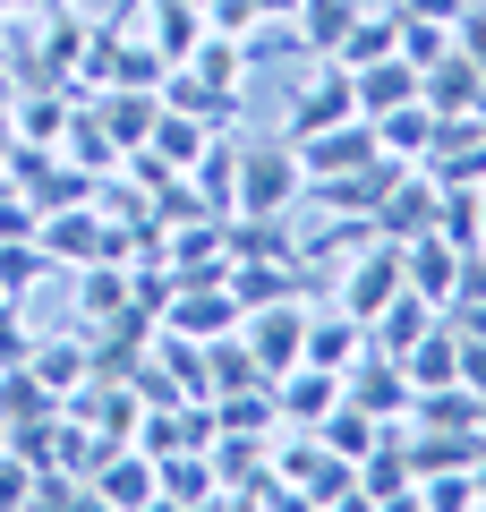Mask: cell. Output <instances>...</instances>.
Listing matches in <instances>:
<instances>
[{
    "label": "cell",
    "instance_id": "obj_1",
    "mask_svg": "<svg viewBox=\"0 0 486 512\" xmlns=\"http://www.w3.org/2000/svg\"><path fill=\"white\" fill-rule=\"evenodd\" d=\"M307 197V163L290 137L273 146H239V188H231V214H290Z\"/></svg>",
    "mask_w": 486,
    "mask_h": 512
},
{
    "label": "cell",
    "instance_id": "obj_2",
    "mask_svg": "<svg viewBox=\"0 0 486 512\" xmlns=\"http://www.w3.org/2000/svg\"><path fill=\"white\" fill-rule=\"evenodd\" d=\"M393 291H401V239H384V231L359 239V248L333 265V308H350L359 325H367V316H376Z\"/></svg>",
    "mask_w": 486,
    "mask_h": 512
},
{
    "label": "cell",
    "instance_id": "obj_3",
    "mask_svg": "<svg viewBox=\"0 0 486 512\" xmlns=\"http://www.w3.org/2000/svg\"><path fill=\"white\" fill-rule=\"evenodd\" d=\"M43 256H52V274H77V265H94V256H111V214L103 205H52V214L35 222Z\"/></svg>",
    "mask_w": 486,
    "mask_h": 512
},
{
    "label": "cell",
    "instance_id": "obj_4",
    "mask_svg": "<svg viewBox=\"0 0 486 512\" xmlns=\"http://www.w3.org/2000/svg\"><path fill=\"white\" fill-rule=\"evenodd\" d=\"M239 342L256 350L265 384L282 376V367H299V350H307V308H299V291H290V299H265V308H248V316H239Z\"/></svg>",
    "mask_w": 486,
    "mask_h": 512
},
{
    "label": "cell",
    "instance_id": "obj_5",
    "mask_svg": "<svg viewBox=\"0 0 486 512\" xmlns=\"http://www.w3.org/2000/svg\"><path fill=\"white\" fill-rule=\"evenodd\" d=\"M333 120H359V94H350V69H342V60H316V77L290 94L282 137L299 146V137H316V128H333Z\"/></svg>",
    "mask_w": 486,
    "mask_h": 512
},
{
    "label": "cell",
    "instance_id": "obj_6",
    "mask_svg": "<svg viewBox=\"0 0 486 512\" xmlns=\"http://www.w3.org/2000/svg\"><path fill=\"white\" fill-rule=\"evenodd\" d=\"M342 393H350V402H359V410H376L384 427H401V419H410V367H401L393 350H376V342H367L359 359H350Z\"/></svg>",
    "mask_w": 486,
    "mask_h": 512
},
{
    "label": "cell",
    "instance_id": "obj_7",
    "mask_svg": "<svg viewBox=\"0 0 486 512\" xmlns=\"http://www.w3.org/2000/svg\"><path fill=\"white\" fill-rule=\"evenodd\" d=\"M162 274H171V282H231V248H222V222H214V214L171 222V239H162Z\"/></svg>",
    "mask_w": 486,
    "mask_h": 512
},
{
    "label": "cell",
    "instance_id": "obj_8",
    "mask_svg": "<svg viewBox=\"0 0 486 512\" xmlns=\"http://www.w3.org/2000/svg\"><path fill=\"white\" fill-rule=\"evenodd\" d=\"M239 299H231V282H180L171 291V308H162V325L171 333H188V342H222V333H239Z\"/></svg>",
    "mask_w": 486,
    "mask_h": 512
},
{
    "label": "cell",
    "instance_id": "obj_9",
    "mask_svg": "<svg viewBox=\"0 0 486 512\" xmlns=\"http://www.w3.org/2000/svg\"><path fill=\"white\" fill-rule=\"evenodd\" d=\"M86 504H120V512L154 504V453H137V444H103L94 470H86Z\"/></svg>",
    "mask_w": 486,
    "mask_h": 512
},
{
    "label": "cell",
    "instance_id": "obj_10",
    "mask_svg": "<svg viewBox=\"0 0 486 512\" xmlns=\"http://www.w3.org/2000/svg\"><path fill=\"white\" fill-rule=\"evenodd\" d=\"M222 248L231 265H299V231L290 214H222ZM307 274V265H299Z\"/></svg>",
    "mask_w": 486,
    "mask_h": 512
},
{
    "label": "cell",
    "instance_id": "obj_11",
    "mask_svg": "<svg viewBox=\"0 0 486 512\" xmlns=\"http://www.w3.org/2000/svg\"><path fill=\"white\" fill-rule=\"evenodd\" d=\"M342 402V376L333 367H282L273 376V427H324V410Z\"/></svg>",
    "mask_w": 486,
    "mask_h": 512
},
{
    "label": "cell",
    "instance_id": "obj_12",
    "mask_svg": "<svg viewBox=\"0 0 486 512\" xmlns=\"http://www.w3.org/2000/svg\"><path fill=\"white\" fill-rule=\"evenodd\" d=\"M376 120H333V128H316V137H299V163H307V180H333V171H359V163H376Z\"/></svg>",
    "mask_w": 486,
    "mask_h": 512
},
{
    "label": "cell",
    "instance_id": "obj_13",
    "mask_svg": "<svg viewBox=\"0 0 486 512\" xmlns=\"http://www.w3.org/2000/svg\"><path fill=\"white\" fill-rule=\"evenodd\" d=\"M461 256H469V248H452L444 231H418V239H401V282H410L418 299L444 308V299L461 291Z\"/></svg>",
    "mask_w": 486,
    "mask_h": 512
},
{
    "label": "cell",
    "instance_id": "obj_14",
    "mask_svg": "<svg viewBox=\"0 0 486 512\" xmlns=\"http://www.w3.org/2000/svg\"><path fill=\"white\" fill-rule=\"evenodd\" d=\"M478 94H486V69H478V60H461V52H444V60L418 69V103H427L435 120H469Z\"/></svg>",
    "mask_w": 486,
    "mask_h": 512
},
{
    "label": "cell",
    "instance_id": "obj_15",
    "mask_svg": "<svg viewBox=\"0 0 486 512\" xmlns=\"http://www.w3.org/2000/svg\"><path fill=\"white\" fill-rule=\"evenodd\" d=\"M154 504H180V512L222 504V478H214V461H205V444H180V453L154 461Z\"/></svg>",
    "mask_w": 486,
    "mask_h": 512
},
{
    "label": "cell",
    "instance_id": "obj_16",
    "mask_svg": "<svg viewBox=\"0 0 486 512\" xmlns=\"http://www.w3.org/2000/svg\"><path fill=\"white\" fill-rule=\"evenodd\" d=\"M26 367H35V376L52 384L60 402H69L77 384L94 376V342H86V325H60V333H35V350H26Z\"/></svg>",
    "mask_w": 486,
    "mask_h": 512
},
{
    "label": "cell",
    "instance_id": "obj_17",
    "mask_svg": "<svg viewBox=\"0 0 486 512\" xmlns=\"http://www.w3.org/2000/svg\"><path fill=\"white\" fill-rule=\"evenodd\" d=\"M435 197H444V188L427 180V163H410L393 188H384V205H376V231H384V239H418V231H435Z\"/></svg>",
    "mask_w": 486,
    "mask_h": 512
},
{
    "label": "cell",
    "instance_id": "obj_18",
    "mask_svg": "<svg viewBox=\"0 0 486 512\" xmlns=\"http://www.w3.org/2000/svg\"><path fill=\"white\" fill-rule=\"evenodd\" d=\"M410 495H418V478H410V453H401V427H393L376 453H359V504H376V512H410Z\"/></svg>",
    "mask_w": 486,
    "mask_h": 512
},
{
    "label": "cell",
    "instance_id": "obj_19",
    "mask_svg": "<svg viewBox=\"0 0 486 512\" xmlns=\"http://www.w3.org/2000/svg\"><path fill=\"white\" fill-rule=\"evenodd\" d=\"M69 111H77L69 86H18V94H9L18 146H60V137H69Z\"/></svg>",
    "mask_w": 486,
    "mask_h": 512
},
{
    "label": "cell",
    "instance_id": "obj_20",
    "mask_svg": "<svg viewBox=\"0 0 486 512\" xmlns=\"http://www.w3.org/2000/svg\"><path fill=\"white\" fill-rule=\"evenodd\" d=\"M367 350V325L350 308H307V367H333V376H350V359Z\"/></svg>",
    "mask_w": 486,
    "mask_h": 512
},
{
    "label": "cell",
    "instance_id": "obj_21",
    "mask_svg": "<svg viewBox=\"0 0 486 512\" xmlns=\"http://www.w3.org/2000/svg\"><path fill=\"white\" fill-rule=\"evenodd\" d=\"M350 94H359V120H384V111L418 103V69L401 52H384V60H367V69H350Z\"/></svg>",
    "mask_w": 486,
    "mask_h": 512
},
{
    "label": "cell",
    "instance_id": "obj_22",
    "mask_svg": "<svg viewBox=\"0 0 486 512\" xmlns=\"http://www.w3.org/2000/svg\"><path fill=\"white\" fill-rule=\"evenodd\" d=\"M128 291H137V274H128V265H111V256H94V265H77L69 308H77V325H103V316L128 308Z\"/></svg>",
    "mask_w": 486,
    "mask_h": 512
},
{
    "label": "cell",
    "instance_id": "obj_23",
    "mask_svg": "<svg viewBox=\"0 0 486 512\" xmlns=\"http://www.w3.org/2000/svg\"><path fill=\"white\" fill-rule=\"evenodd\" d=\"M401 453H410V478H435V470H469L478 436L469 427H401Z\"/></svg>",
    "mask_w": 486,
    "mask_h": 512
},
{
    "label": "cell",
    "instance_id": "obj_24",
    "mask_svg": "<svg viewBox=\"0 0 486 512\" xmlns=\"http://www.w3.org/2000/svg\"><path fill=\"white\" fill-rule=\"evenodd\" d=\"M401 367H410V393H435V384H461V333L435 316L427 333H418L410 350H401Z\"/></svg>",
    "mask_w": 486,
    "mask_h": 512
},
{
    "label": "cell",
    "instance_id": "obj_25",
    "mask_svg": "<svg viewBox=\"0 0 486 512\" xmlns=\"http://www.w3.org/2000/svg\"><path fill=\"white\" fill-rule=\"evenodd\" d=\"M86 103H94V120L120 137V154H128V146H145V128H154L162 94H154V86H103V94H86Z\"/></svg>",
    "mask_w": 486,
    "mask_h": 512
},
{
    "label": "cell",
    "instance_id": "obj_26",
    "mask_svg": "<svg viewBox=\"0 0 486 512\" xmlns=\"http://www.w3.org/2000/svg\"><path fill=\"white\" fill-rule=\"evenodd\" d=\"M435 316H444V308H435V299H418V291H410V282H401V291H393V299H384V308H376V316H367V342H376V350H393V359H401V350H410V342H418V333H427V325H435Z\"/></svg>",
    "mask_w": 486,
    "mask_h": 512
},
{
    "label": "cell",
    "instance_id": "obj_27",
    "mask_svg": "<svg viewBox=\"0 0 486 512\" xmlns=\"http://www.w3.org/2000/svg\"><path fill=\"white\" fill-rule=\"evenodd\" d=\"M162 103H171V111H197L205 128H231L239 111H248V94H214L205 77H188L180 60H171V69H162Z\"/></svg>",
    "mask_w": 486,
    "mask_h": 512
},
{
    "label": "cell",
    "instance_id": "obj_28",
    "mask_svg": "<svg viewBox=\"0 0 486 512\" xmlns=\"http://www.w3.org/2000/svg\"><path fill=\"white\" fill-rule=\"evenodd\" d=\"M188 188H197V205H205V214H231V188H239V137H231V128H222L214 146H205L197 163H188Z\"/></svg>",
    "mask_w": 486,
    "mask_h": 512
},
{
    "label": "cell",
    "instance_id": "obj_29",
    "mask_svg": "<svg viewBox=\"0 0 486 512\" xmlns=\"http://www.w3.org/2000/svg\"><path fill=\"white\" fill-rule=\"evenodd\" d=\"M214 137H222V128H205L197 111H171V103H162V111H154V128H145V146H154L171 171H188L205 146H214Z\"/></svg>",
    "mask_w": 486,
    "mask_h": 512
},
{
    "label": "cell",
    "instance_id": "obj_30",
    "mask_svg": "<svg viewBox=\"0 0 486 512\" xmlns=\"http://www.w3.org/2000/svg\"><path fill=\"white\" fill-rule=\"evenodd\" d=\"M180 69H188V77H205L214 94H248V52H239V35H214V26H205L197 52H188Z\"/></svg>",
    "mask_w": 486,
    "mask_h": 512
},
{
    "label": "cell",
    "instance_id": "obj_31",
    "mask_svg": "<svg viewBox=\"0 0 486 512\" xmlns=\"http://www.w3.org/2000/svg\"><path fill=\"white\" fill-rule=\"evenodd\" d=\"M316 436L333 444V453H342V461H359V453H376V444L393 436V427H384L376 410H359V402H350V393H342V402L324 410V427H316Z\"/></svg>",
    "mask_w": 486,
    "mask_h": 512
},
{
    "label": "cell",
    "instance_id": "obj_32",
    "mask_svg": "<svg viewBox=\"0 0 486 512\" xmlns=\"http://www.w3.org/2000/svg\"><path fill=\"white\" fill-rule=\"evenodd\" d=\"M435 128H444V120H435L427 103H401V111H384V120H376V146L393 154V163H427Z\"/></svg>",
    "mask_w": 486,
    "mask_h": 512
},
{
    "label": "cell",
    "instance_id": "obj_33",
    "mask_svg": "<svg viewBox=\"0 0 486 512\" xmlns=\"http://www.w3.org/2000/svg\"><path fill=\"white\" fill-rule=\"evenodd\" d=\"M60 154H69L77 171H94V180H103V171H120V137L94 120V103H77V111H69V137H60Z\"/></svg>",
    "mask_w": 486,
    "mask_h": 512
},
{
    "label": "cell",
    "instance_id": "obj_34",
    "mask_svg": "<svg viewBox=\"0 0 486 512\" xmlns=\"http://www.w3.org/2000/svg\"><path fill=\"white\" fill-rule=\"evenodd\" d=\"M393 43H401V9H359L350 35L333 43V60H342V69H367V60H384Z\"/></svg>",
    "mask_w": 486,
    "mask_h": 512
},
{
    "label": "cell",
    "instance_id": "obj_35",
    "mask_svg": "<svg viewBox=\"0 0 486 512\" xmlns=\"http://www.w3.org/2000/svg\"><path fill=\"white\" fill-rule=\"evenodd\" d=\"M350 18H359V0H299V52H316V60H333V43L350 35Z\"/></svg>",
    "mask_w": 486,
    "mask_h": 512
},
{
    "label": "cell",
    "instance_id": "obj_36",
    "mask_svg": "<svg viewBox=\"0 0 486 512\" xmlns=\"http://www.w3.org/2000/svg\"><path fill=\"white\" fill-rule=\"evenodd\" d=\"M248 384H265V367H256V350L239 333L205 342V393H248Z\"/></svg>",
    "mask_w": 486,
    "mask_h": 512
},
{
    "label": "cell",
    "instance_id": "obj_37",
    "mask_svg": "<svg viewBox=\"0 0 486 512\" xmlns=\"http://www.w3.org/2000/svg\"><path fill=\"white\" fill-rule=\"evenodd\" d=\"M145 359H154L162 376L180 384V393H205V342H188V333L154 325V342H145Z\"/></svg>",
    "mask_w": 486,
    "mask_h": 512
},
{
    "label": "cell",
    "instance_id": "obj_38",
    "mask_svg": "<svg viewBox=\"0 0 486 512\" xmlns=\"http://www.w3.org/2000/svg\"><path fill=\"white\" fill-rule=\"evenodd\" d=\"M52 410H60V393L35 376V367H0V419H9V427H26V419H52Z\"/></svg>",
    "mask_w": 486,
    "mask_h": 512
},
{
    "label": "cell",
    "instance_id": "obj_39",
    "mask_svg": "<svg viewBox=\"0 0 486 512\" xmlns=\"http://www.w3.org/2000/svg\"><path fill=\"white\" fill-rule=\"evenodd\" d=\"M52 282V256H43V239H0V299H26Z\"/></svg>",
    "mask_w": 486,
    "mask_h": 512
},
{
    "label": "cell",
    "instance_id": "obj_40",
    "mask_svg": "<svg viewBox=\"0 0 486 512\" xmlns=\"http://www.w3.org/2000/svg\"><path fill=\"white\" fill-rule=\"evenodd\" d=\"M299 291V265H231V299L239 308H265V299Z\"/></svg>",
    "mask_w": 486,
    "mask_h": 512
},
{
    "label": "cell",
    "instance_id": "obj_41",
    "mask_svg": "<svg viewBox=\"0 0 486 512\" xmlns=\"http://www.w3.org/2000/svg\"><path fill=\"white\" fill-rule=\"evenodd\" d=\"M239 52H248V69H273L282 52H299V26L290 18H256L248 35H239Z\"/></svg>",
    "mask_w": 486,
    "mask_h": 512
},
{
    "label": "cell",
    "instance_id": "obj_42",
    "mask_svg": "<svg viewBox=\"0 0 486 512\" xmlns=\"http://www.w3.org/2000/svg\"><path fill=\"white\" fill-rule=\"evenodd\" d=\"M410 504H427V512H469V504H478V478H469V470H435V478H418Z\"/></svg>",
    "mask_w": 486,
    "mask_h": 512
},
{
    "label": "cell",
    "instance_id": "obj_43",
    "mask_svg": "<svg viewBox=\"0 0 486 512\" xmlns=\"http://www.w3.org/2000/svg\"><path fill=\"white\" fill-rule=\"evenodd\" d=\"M393 52L410 60V69H427V60L452 52V26H444V18H401V43H393Z\"/></svg>",
    "mask_w": 486,
    "mask_h": 512
},
{
    "label": "cell",
    "instance_id": "obj_44",
    "mask_svg": "<svg viewBox=\"0 0 486 512\" xmlns=\"http://www.w3.org/2000/svg\"><path fill=\"white\" fill-rule=\"evenodd\" d=\"M35 325H26V299H0V367H26Z\"/></svg>",
    "mask_w": 486,
    "mask_h": 512
},
{
    "label": "cell",
    "instance_id": "obj_45",
    "mask_svg": "<svg viewBox=\"0 0 486 512\" xmlns=\"http://www.w3.org/2000/svg\"><path fill=\"white\" fill-rule=\"evenodd\" d=\"M452 52H461V60H478V69H486V0H469L461 18H452Z\"/></svg>",
    "mask_w": 486,
    "mask_h": 512
},
{
    "label": "cell",
    "instance_id": "obj_46",
    "mask_svg": "<svg viewBox=\"0 0 486 512\" xmlns=\"http://www.w3.org/2000/svg\"><path fill=\"white\" fill-rule=\"evenodd\" d=\"M35 197H26V188H0V239H35Z\"/></svg>",
    "mask_w": 486,
    "mask_h": 512
},
{
    "label": "cell",
    "instance_id": "obj_47",
    "mask_svg": "<svg viewBox=\"0 0 486 512\" xmlns=\"http://www.w3.org/2000/svg\"><path fill=\"white\" fill-rule=\"evenodd\" d=\"M256 18H265L256 0H205V26H214V35H248Z\"/></svg>",
    "mask_w": 486,
    "mask_h": 512
},
{
    "label": "cell",
    "instance_id": "obj_48",
    "mask_svg": "<svg viewBox=\"0 0 486 512\" xmlns=\"http://www.w3.org/2000/svg\"><path fill=\"white\" fill-rule=\"evenodd\" d=\"M0 504H35V461L0 453Z\"/></svg>",
    "mask_w": 486,
    "mask_h": 512
},
{
    "label": "cell",
    "instance_id": "obj_49",
    "mask_svg": "<svg viewBox=\"0 0 486 512\" xmlns=\"http://www.w3.org/2000/svg\"><path fill=\"white\" fill-rule=\"evenodd\" d=\"M393 9H401V18H461V9H469V0H393Z\"/></svg>",
    "mask_w": 486,
    "mask_h": 512
},
{
    "label": "cell",
    "instance_id": "obj_50",
    "mask_svg": "<svg viewBox=\"0 0 486 512\" xmlns=\"http://www.w3.org/2000/svg\"><path fill=\"white\" fill-rule=\"evenodd\" d=\"M9 154H18V120H9V103H0V171H9Z\"/></svg>",
    "mask_w": 486,
    "mask_h": 512
},
{
    "label": "cell",
    "instance_id": "obj_51",
    "mask_svg": "<svg viewBox=\"0 0 486 512\" xmlns=\"http://www.w3.org/2000/svg\"><path fill=\"white\" fill-rule=\"evenodd\" d=\"M18 18H35V0H0V26H18Z\"/></svg>",
    "mask_w": 486,
    "mask_h": 512
},
{
    "label": "cell",
    "instance_id": "obj_52",
    "mask_svg": "<svg viewBox=\"0 0 486 512\" xmlns=\"http://www.w3.org/2000/svg\"><path fill=\"white\" fill-rule=\"evenodd\" d=\"M469 478H478V512H486V436H478V461H469Z\"/></svg>",
    "mask_w": 486,
    "mask_h": 512
},
{
    "label": "cell",
    "instance_id": "obj_53",
    "mask_svg": "<svg viewBox=\"0 0 486 512\" xmlns=\"http://www.w3.org/2000/svg\"><path fill=\"white\" fill-rule=\"evenodd\" d=\"M256 9H265V18H299V0H256Z\"/></svg>",
    "mask_w": 486,
    "mask_h": 512
},
{
    "label": "cell",
    "instance_id": "obj_54",
    "mask_svg": "<svg viewBox=\"0 0 486 512\" xmlns=\"http://www.w3.org/2000/svg\"><path fill=\"white\" fill-rule=\"evenodd\" d=\"M9 94H18V69H9V60H0V103H9Z\"/></svg>",
    "mask_w": 486,
    "mask_h": 512
},
{
    "label": "cell",
    "instance_id": "obj_55",
    "mask_svg": "<svg viewBox=\"0 0 486 512\" xmlns=\"http://www.w3.org/2000/svg\"><path fill=\"white\" fill-rule=\"evenodd\" d=\"M0 453H9V419H0Z\"/></svg>",
    "mask_w": 486,
    "mask_h": 512
},
{
    "label": "cell",
    "instance_id": "obj_56",
    "mask_svg": "<svg viewBox=\"0 0 486 512\" xmlns=\"http://www.w3.org/2000/svg\"><path fill=\"white\" fill-rule=\"evenodd\" d=\"M35 9H69V0H35Z\"/></svg>",
    "mask_w": 486,
    "mask_h": 512
},
{
    "label": "cell",
    "instance_id": "obj_57",
    "mask_svg": "<svg viewBox=\"0 0 486 512\" xmlns=\"http://www.w3.org/2000/svg\"><path fill=\"white\" fill-rule=\"evenodd\" d=\"M478 436H486V402H478Z\"/></svg>",
    "mask_w": 486,
    "mask_h": 512
},
{
    "label": "cell",
    "instance_id": "obj_58",
    "mask_svg": "<svg viewBox=\"0 0 486 512\" xmlns=\"http://www.w3.org/2000/svg\"><path fill=\"white\" fill-rule=\"evenodd\" d=\"M197 9H205V0H197Z\"/></svg>",
    "mask_w": 486,
    "mask_h": 512
}]
</instances>
